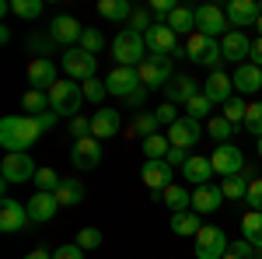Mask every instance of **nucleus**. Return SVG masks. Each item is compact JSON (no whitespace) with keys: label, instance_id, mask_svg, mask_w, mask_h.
Returning a JSON list of instances; mask_svg holds the SVG:
<instances>
[{"label":"nucleus","instance_id":"obj_20","mask_svg":"<svg viewBox=\"0 0 262 259\" xmlns=\"http://www.w3.org/2000/svg\"><path fill=\"white\" fill-rule=\"evenodd\" d=\"M122 130V116H119V109H98L95 116H91V137L95 140H112L116 133Z\"/></svg>","mask_w":262,"mask_h":259},{"label":"nucleus","instance_id":"obj_5","mask_svg":"<svg viewBox=\"0 0 262 259\" xmlns=\"http://www.w3.org/2000/svg\"><path fill=\"white\" fill-rule=\"evenodd\" d=\"M185 53H189V60L200 63V67H210V70H221V42L210 39V35H203V32H192L189 39H185Z\"/></svg>","mask_w":262,"mask_h":259},{"label":"nucleus","instance_id":"obj_2","mask_svg":"<svg viewBox=\"0 0 262 259\" xmlns=\"http://www.w3.org/2000/svg\"><path fill=\"white\" fill-rule=\"evenodd\" d=\"M112 56H116V63L119 67H140L150 53H147V42H143V35H137V32H129V28H122L119 35L112 39Z\"/></svg>","mask_w":262,"mask_h":259},{"label":"nucleus","instance_id":"obj_29","mask_svg":"<svg viewBox=\"0 0 262 259\" xmlns=\"http://www.w3.org/2000/svg\"><path fill=\"white\" fill-rule=\"evenodd\" d=\"M171 231L179 235V238H196L200 235V228H203V221L196 210H182V214H171Z\"/></svg>","mask_w":262,"mask_h":259},{"label":"nucleus","instance_id":"obj_51","mask_svg":"<svg viewBox=\"0 0 262 259\" xmlns=\"http://www.w3.org/2000/svg\"><path fill=\"white\" fill-rule=\"evenodd\" d=\"M147 7H150V14H158V18L168 21V14H171V11H175L179 4H175V0H150Z\"/></svg>","mask_w":262,"mask_h":259},{"label":"nucleus","instance_id":"obj_8","mask_svg":"<svg viewBox=\"0 0 262 259\" xmlns=\"http://www.w3.org/2000/svg\"><path fill=\"white\" fill-rule=\"evenodd\" d=\"M196 32L210 35V39H217V35L224 39V35L231 32L227 11H224V7H217V4H203V7H196Z\"/></svg>","mask_w":262,"mask_h":259},{"label":"nucleus","instance_id":"obj_39","mask_svg":"<svg viewBox=\"0 0 262 259\" xmlns=\"http://www.w3.org/2000/svg\"><path fill=\"white\" fill-rule=\"evenodd\" d=\"M234 130H238V126L227 123L224 116H213V119L206 123V133H210L213 140H221V144H231V133H234Z\"/></svg>","mask_w":262,"mask_h":259},{"label":"nucleus","instance_id":"obj_52","mask_svg":"<svg viewBox=\"0 0 262 259\" xmlns=\"http://www.w3.org/2000/svg\"><path fill=\"white\" fill-rule=\"evenodd\" d=\"M70 133H74L77 140L91 137V119H84V116H74V119H70Z\"/></svg>","mask_w":262,"mask_h":259},{"label":"nucleus","instance_id":"obj_9","mask_svg":"<svg viewBox=\"0 0 262 259\" xmlns=\"http://www.w3.org/2000/svg\"><path fill=\"white\" fill-rule=\"evenodd\" d=\"M210 161H213V172H217L221 179L242 175L245 168H248V161H245L242 147H234V144H217V151L210 154Z\"/></svg>","mask_w":262,"mask_h":259},{"label":"nucleus","instance_id":"obj_44","mask_svg":"<svg viewBox=\"0 0 262 259\" xmlns=\"http://www.w3.org/2000/svg\"><path fill=\"white\" fill-rule=\"evenodd\" d=\"M60 182L63 179L53 172V168H39V172H35V186H39V193H56Z\"/></svg>","mask_w":262,"mask_h":259},{"label":"nucleus","instance_id":"obj_61","mask_svg":"<svg viewBox=\"0 0 262 259\" xmlns=\"http://www.w3.org/2000/svg\"><path fill=\"white\" fill-rule=\"evenodd\" d=\"M259 158H262V137H259Z\"/></svg>","mask_w":262,"mask_h":259},{"label":"nucleus","instance_id":"obj_50","mask_svg":"<svg viewBox=\"0 0 262 259\" xmlns=\"http://www.w3.org/2000/svg\"><path fill=\"white\" fill-rule=\"evenodd\" d=\"M53 259H84V249L77 242H70V245H60V249H53Z\"/></svg>","mask_w":262,"mask_h":259},{"label":"nucleus","instance_id":"obj_10","mask_svg":"<svg viewBox=\"0 0 262 259\" xmlns=\"http://www.w3.org/2000/svg\"><path fill=\"white\" fill-rule=\"evenodd\" d=\"M35 172H39V165L28 154H4V161H0V182H7V186L35 182Z\"/></svg>","mask_w":262,"mask_h":259},{"label":"nucleus","instance_id":"obj_32","mask_svg":"<svg viewBox=\"0 0 262 259\" xmlns=\"http://www.w3.org/2000/svg\"><path fill=\"white\" fill-rule=\"evenodd\" d=\"M133 4L129 0H98V14L105 21H129L133 18Z\"/></svg>","mask_w":262,"mask_h":259},{"label":"nucleus","instance_id":"obj_38","mask_svg":"<svg viewBox=\"0 0 262 259\" xmlns=\"http://www.w3.org/2000/svg\"><path fill=\"white\" fill-rule=\"evenodd\" d=\"M185 116L189 119H196V123H203V119H213V102L206 98V95H196V98H189L185 102Z\"/></svg>","mask_w":262,"mask_h":259},{"label":"nucleus","instance_id":"obj_47","mask_svg":"<svg viewBox=\"0 0 262 259\" xmlns=\"http://www.w3.org/2000/svg\"><path fill=\"white\" fill-rule=\"evenodd\" d=\"M154 119L161 123V126H175V123H179L182 116H179V109H175L171 102H161V105L154 109Z\"/></svg>","mask_w":262,"mask_h":259},{"label":"nucleus","instance_id":"obj_3","mask_svg":"<svg viewBox=\"0 0 262 259\" xmlns=\"http://www.w3.org/2000/svg\"><path fill=\"white\" fill-rule=\"evenodd\" d=\"M192 252H196V259H224L231 252V242L221 224H203L200 235L192 238Z\"/></svg>","mask_w":262,"mask_h":259},{"label":"nucleus","instance_id":"obj_17","mask_svg":"<svg viewBox=\"0 0 262 259\" xmlns=\"http://www.w3.org/2000/svg\"><path fill=\"white\" fill-rule=\"evenodd\" d=\"M252 42H255V39H248V32H234V28H231V32L221 39L224 60L238 63V67H242V63H248V60H252Z\"/></svg>","mask_w":262,"mask_h":259},{"label":"nucleus","instance_id":"obj_54","mask_svg":"<svg viewBox=\"0 0 262 259\" xmlns=\"http://www.w3.org/2000/svg\"><path fill=\"white\" fill-rule=\"evenodd\" d=\"M231 252H234V256H242V259H255V245H248V242H234V245H231Z\"/></svg>","mask_w":262,"mask_h":259},{"label":"nucleus","instance_id":"obj_26","mask_svg":"<svg viewBox=\"0 0 262 259\" xmlns=\"http://www.w3.org/2000/svg\"><path fill=\"white\" fill-rule=\"evenodd\" d=\"M231 81H234V91H238L242 98L245 95H255V91L262 88V67H255V63L248 60V63H242V67L231 74Z\"/></svg>","mask_w":262,"mask_h":259},{"label":"nucleus","instance_id":"obj_30","mask_svg":"<svg viewBox=\"0 0 262 259\" xmlns=\"http://www.w3.org/2000/svg\"><path fill=\"white\" fill-rule=\"evenodd\" d=\"M164 25H168L175 35H192V32H196V11H192V7H182V4H179V7L168 14V21H164Z\"/></svg>","mask_w":262,"mask_h":259},{"label":"nucleus","instance_id":"obj_36","mask_svg":"<svg viewBox=\"0 0 262 259\" xmlns=\"http://www.w3.org/2000/svg\"><path fill=\"white\" fill-rule=\"evenodd\" d=\"M168 151H171L168 133H154V137L143 140V154H147V161H164V158H168Z\"/></svg>","mask_w":262,"mask_h":259},{"label":"nucleus","instance_id":"obj_42","mask_svg":"<svg viewBox=\"0 0 262 259\" xmlns=\"http://www.w3.org/2000/svg\"><path fill=\"white\" fill-rule=\"evenodd\" d=\"M245 130L255 140L262 137V102H252V105H248V112H245Z\"/></svg>","mask_w":262,"mask_h":259},{"label":"nucleus","instance_id":"obj_27","mask_svg":"<svg viewBox=\"0 0 262 259\" xmlns=\"http://www.w3.org/2000/svg\"><path fill=\"white\" fill-rule=\"evenodd\" d=\"M224 203V193H221V186H196L192 189V210L196 214H213L217 207Z\"/></svg>","mask_w":262,"mask_h":259},{"label":"nucleus","instance_id":"obj_58","mask_svg":"<svg viewBox=\"0 0 262 259\" xmlns=\"http://www.w3.org/2000/svg\"><path fill=\"white\" fill-rule=\"evenodd\" d=\"M25 259H53L49 249H32V252H25Z\"/></svg>","mask_w":262,"mask_h":259},{"label":"nucleus","instance_id":"obj_48","mask_svg":"<svg viewBox=\"0 0 262 259\" xmlns=\"http://www.w3.org/2000/svg\"><path fill=\"white\" fill-rule=\"evenodd\" d=\"M245 203H248V210H259V214H262V179H252Z\"/></svg>","mask_w":262,"mask_h":259},{"label":"nucleus","instance_id":"obj_35","mask_svg":"<svg viewBox=\"0 0 262 259\" xmlns=\"http://www.w3.org/2000/svg\"><path fill=\"white\" fill-rule=\"evenodd\" d=\"M242 238L248 242V245L262 249V214L259 210H248L242 217Z\"/></svg>","mask_w":262,"mask_h":259},{"label":"nucleus","instance_id":"obj_18","mask_svg":"<svg viewBox=\"0 0 262 259\" xmlns=\"http://www.w3.org/2000/svg\"><path fill=\"white\" fill-rule=\"evenodd\" d=\"M203 95L213 102V105H227V102L234 98V81H231V74L210 70V77L203 81Z\"/></svg>","mask_w":262,"mask_h":259},{"label":"nucleus","instance_id":"obj_56","mask_svg":"<svg viewBox=\"0 0 262 259\" xmlns=\"http://www.w3.org/2000/svg\"><path fill=\"white\" fill-rule=\"evenodd\" d=\"M126 102H129L133 109H140L143 102H147V88H137V91H133V95H129V98H126Z\"/></svg>","mask_w":262,"mask_h":259},{"label":"nucleus","instance_id":"obj_59","mask_svg":"<svg viewBox=\"0 0 262 259\" xmlns=\"http://www.w3.org/2000/svg\"><path fill=\"white\" fill-rule=\"evenodd\" d=\"M255 32H259V39H262V14H259V21H255Z\"/></svg>","mask_w":262,"mask_h":259},{"label":"nucleus","instance_id":"obj_13","mask_svg":"<svg viewBox=\"0 0 262 259\" xmlns=\"http://www.w3.org/2000/svg\"><path fill=\"white\" fill-rule=\"evenodd\" d=\"M105 88H108V95H116V98H129L140 84V74H137V67H116V70H108L105 74Z\"/></svg>","mask_w":262,"mask_h":259},{"label":"nucleus","instance_id":"obj_1","mask_svg":"<svg viewBox=\"0 0 262 259\" xmlns=\"http://www.w3.org/2000/svg\"><path fill=\"white\" fill-rule=\"evenodd\" d=\"M42 130L35 116H4L0 119V144L7 154H28L39 144Z\"/></svg>","mask_w":262,"mask_h":259},{"label":"nucleus","instance_id":"obj_45","mask_svg":"<svg viewBox=\"0 0 262 259\" xmlns=\"http://www.w3.org/2000/svg\"><path fill=\"white\" fill-rule=\"evenodd\" d=\"M77 245H81L84 252L101 249V231H98V228H81V231H77Z\"/></svg>","mask_w":262,"mask_h":259},{"label":"nucleus","instance_id":"obj_43","mask_svg":"<svg viewBox=\"0 0 262 259\" xmlns=\"http://www.w3.org/2000/svg\"><path fill=\"white\" fill-rule=\"evenodd\" d=\"M81 49H84V53H91V56H98L101 49H105V35H101L98 28H84V35H81Z\"/></svg>","mask_w":262,"mask_h":259},{"label":"nucleus","instance_id":"obj_57","mask_svg":"<svg viewBox=\"0 0 262 259\" xmlns=\"http://www.w3.org/2000/svg\"><path fill=\"white\" fill-rule=\"evenodd\" d=\"M252 63H255V67H262V39L252 42Z\"/></svg>","mask_w":262,"mask_h":259},{"label":"nucleus","instance_id":"obj_33","mask_svg":"<svg viewBox=\"0 0 262 259\" xmlns=\"http://www.w3.org/2000/svg\"><path fill=\"white\" fill-rule=\"evenodd\" d=\"M21 109H25V116H42V112H49V109H53V102H49L46 91L28 88V91L21 95Z\"/></svg>","mask_w":262,"mask_h":259},{"label":"nucleus","instance_id":"obj_19","mask_svg":"<svg viewBox=\"0 0 262 259\" xmlns=\"http://www.w3.org/2000/svg\"><path fill=\"white\" fill-rule=\"evenodd\" d=\"M28 217H32V224H49V221L56 217V210H60V200H56V193H39L35 189V196H28Z\"/></svg>","mask_w":262,"mask_h":259},{"label":"nucleus","instance_id":"obj_60","mask_svg":"<svg viewBox=\"0 0 262 259\" xmlns=\"http://www.w3.org/2000/svg\"><path fill=\"white\" fill-rule=\"evenodd\" d=\"M224 259H242V256H234V252H227V256H224Z\"/></svg>","mask_w":262,"mask_h":259},{"label":"nucleus","instance_id":"obj_41","mask_svg":"<svg viewBox=\"0 0 262 259\" xmlns=\"http://www.w3.org/2000/svg\"><path fill=\"white\" fill-rule=\"evenodd\" d=\"M11 11L25 21H35V18H42V0H14Z\"/></svg>","mask_w":262,"mask_h":259},{"label":"nucleus","instance_id":"obj_24","mask_svg":"<svg viewBox=\"0 0 262 259\" xmlns=\"http://www.w3.org/2000/svg\"><path fill=\"white\" fill-rule=\"evenodd\" d=\"M203 88H200V81H192L189 74H175V77L168 81V88H164V102H171V105H185L189 98H196Z\"/></svg>","mask_w":262,"mask_h":259},{"label":"nucleus","instance_id":"obj_6","mask_svg":"<svg viewBox=\"0 0 262 259\" xmlns=\"http://www.w3.org/2000/svg\"><path fill=\"white\" fill-rule=\"evenodd\" d=\"M137 74H140V84L147 91H161V88H168V81L175 77L171 74V56H147L137 67Z\"/></svg>","mask_w":262,"mask_h":259},{"label":"nucleus","instance_id":"obj_21","mask_svg":"<svg viewBox=\"0 0 262 259\" xmlns=\"http://www.w3.org/2000/svg\"><path fill=\"white\" fill-rule=\"evenodd\" d=\"M171 165L168 161H143V168H140V179L147 182V189L158 196V193H164L168 186H171Z\"/></svg>","mask_w":262,"mask_h":259},{"label":"nucleus","instance_id":"obj_37","mask_svg":"<svg viewBox=\"0 0 262 259\" xmlns=\"http://www.w3.org/2000/svg\"><path fill=\"white\" fill-rule=\"evenodd\" d=\"M56 200H60V207H77L84 200V186L77 179H63L56 189Z\"/></svg>","mask_w":262,"mask_h":259},{"label":"nucleus","instance_id":"obj_22","mask_svg":"<svg viewBox=\"0 0 262 259\" xmlns=\"http://www.w3.org/2000/svg\"><path fill=\"white\" fill-rule=\"evenodd\" d=\"M179 172L185 175V182H189L192 189H196V186H210V179L217 175V172H213V161L203 158V154H189V161L182 165Z\"/></svg>","mask_w":262,"mask_h":259},{"label":"nucleus","instance_id":"obj_25","mask_svg":"<svg viewBox=\"0 0 262 259\" xmlns=\"http://www.w3.org/2000/svg\"><path fill=\"white\" fill-rule=\"evenodd\" d=\"M28 84L35 91H53L60 81H56V63L53 60H32L28 63Z\"/></svg>","mask_w":262,"mask_h":259},{"label":"nucleus","instance_id":"obj_14","mask_svg":"<svg viewBox=\"0 0 262 259\" xmlns=\"http://www.w3.org/2000/svg\"><path fill=\"white\" fill-rule=\"evenodd\" d=\"M70 161H74L77 172H95V168L101 165V140H95V137L74 140V147H70Z\"/></svg>","mask_w":262,"mask_h":259},{"label":"nucleus","instance_id":"obj_34","mask_svg":"<svg viewBox=\"0 0 262 259\" xmlns=\"http://www.w3.org/2000/svg\"><path fill=\"white\" fill-rule=\"evenodd\" d=\"M161 123L154 119V112H140V116H133V123H129V137H137L143 144L147 137H154V133H161L158 130Z\"/></svg>","mask_w":262,"mask_h":259},{"label":"nucleus","instance_id":"obj_12","mask_svg":"<svg viewBox=\"0 0 262 259\" xmlns=\"http://www.w3.org/2000/svg\"><path fill=\"white\" fill-rule=\"evenodd\" d=\"M28 224H32V217H28V207L25 203H18V200H11V196L0 200V231L4 235L25 231Z\"/></svg>","mask_w":262,"mask_h":259},{"label":"nucleus","instance_id":"obj_53","mask_svg":"<svg viewBox=\"0 0 262 259\" xmlns=\"http://www.w3.org/2000/svg\"><path fill=\"white\" fill-rule=\"evenodd\" d=\"M168 165H171V168H182V165H185V161H189V151H182V147H171V151H168Z\"/></svg>","mask_w":262,"mask_h":259},{"label":"nucleus","instance_id":"obj_40","mask_svg":"<svg viewBox=\"0 0 262 259\" xmlns=\"http://www.w3.org/2000/svg\"><path fill=\"white\" fill-rule=\"evenodd\" d=\"M245 112H248L245 98H242V95H234V98L224 105V112H221V116H224L227 123H234V126H245Z\"/></svg>","mask_w":262,"mask_h":259},{"label":"nucleus","instance_id":"obj_46","mask_svg":"<svg viewBox=\"0 0 262 259\" xmlns=\"http://www.w3.org/2000/svg\"><path fill=\"white\" fill-rule=\"evenodd\" d=\"M53 46H56V42L49 39V35H32V39H28V49L35 53V60H49Z\"/></svg>","mask_w":262,"mask_h":259},{"label":"nucleus","instance_id":"obj_7","mask_svg":"<svg viewBox=\"0 0 262 259\" xmlns=\"http://www.w3.org/2000/svg\"><path fill=\"white\" fill-rule=\"evenodd\" d=\"M60 67L67 70V77H70V81H81V84H88V81H95L98 60H95L91 53H84L81 46H74V49H67V53H63Z\"/></svg>","mask_w":262,"mask_h":259},{"label":"nucleus","instance_id":"obj_49","mask_svg":"<svg viewBox=\"0 0 262 259\" xmlns=\"http://www.w3.org/2000/svg\"><path fill=\"white\" fill-rule=\"evenodd\" d=\"M105 95H108V88H105V81H88V84H84V98L88 102H101L105 98Z\"/></svg>","mask_w":262,"mask_h":259},{"label":"nucleus","instance_id":"obj_11","mask_svg":"<svg viewBox=\"0 0 262 259\" xmlns=\"http://www.w3.org/2000/svg\"><path fill=\"white\" fill-rule=\"evenodd\" d=\"M81 35H84V25L77 18H70V14H56V18L49 21V39L56 42V46L74 49V46H81Z\"/></svg>","mask_w":262,"mask_h":259},{"label":"nucleus","instance_id":"obj_31","mask_svg":"<svg viewBox=\"0 0 262 259\" xmlns=\"http://www.w3.org/2000/svg\"><path fill=\"white\" fill-rule=\"evenodd\" d=\"M252 168H245L242 175H231V179H224L221 182V193H224V200H245L248 196V186H252Z\"/></svg>","mask_w":262,"mask_h":259},{"label":"nucleus","instance_id":"obj_28","mask_svg":"<svg viewBox=\"0 0 262 259\" xmlns=\"http://www.w3.org/2000/svg\"><path fill=\"white\" fill-rule=\"evenodd\" d=\"M154 200H161V203L168 207V210H171V214H182V210H192V193H189L185 186H175V182H171V186H168L164 193H158Z\"/></svg>","mask_w":262,"mask_h":259},{"label":"nucleus","instance_id":"obj_23","mask_svg":"<svg viewBox=\"0 0 262 259\" xmlns=\"http://www.w3.org/2000/svg\"><path fill=\"white\" fill-rule=\"evenodd\" d=\"M203 137V126L196 119H189V116H182L175 126H168V140H171V147H182V151H189L192 144H200Z\"/></svg>","mask_w":262,"mask_h":259},{"label":"nucleus","instance_id":"obj_15","mask_svg":"<svg viewBox=\"0 0 262 259\" xmlns=\"http://www.w3.org/2000/svg\"><path fill=\"white\" fill-rule=\"evenodd\" d=\"M143 42H147V53H150V56H171V53L179 49V35H175L164 21H154V28L143 35Z\"/></svg>","mask_w":262,"mask_h":259},{"label":"nucleus","instance_id":"obj_16","mask_svg":"<svg viewBox=\"0 0 262 259\" xmlns=\"http://www.w3.org/2000/svg\"><path fill=\"white\" fill-rule=\"evenodd\" d=\"M227 21H231V28L234 32H245V28H255V21H259V0H231L227 7Z\"/></svg>","mask_w":262,"mask_h":259},{"label":"nucleus","instance_id":"obj_4","mask_svg":"<svg viewBox=\"0 0 262 259\" xmlns=\"http://www.w3.org/2000/svg\"><path fill=\"white\" fill-rule=\"evenodd\" d=\"M49 102H53V112L56 116H81V105L88 98H84V84H77V81H60L53 91H49Z\"/></svg>","mask_w":262,"mask_h":259},{"label":"nucleus","instance_id":"obj_55","mask_svg":"<svg viewBox=\"0 0 262 259\" xmlns=\"http://www.w3.org/2000/svg\"><path fill=\"white\" fill-rule=\"evenodd\" d=\"M35 123H39V130H42V133H46V130H53V126L60 123V116H56V112L49 109V112H42V116H35Z\"/></svg>","mask_w":262,"mask_h":259}]
</instances>
